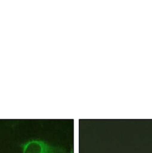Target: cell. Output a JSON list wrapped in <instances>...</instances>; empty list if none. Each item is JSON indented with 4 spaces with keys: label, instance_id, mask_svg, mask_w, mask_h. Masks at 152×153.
<instances>
[{
    "label": "cell",
    "instance_id": "6da1fadb",
    "mask_svg": "<svg viewBox=\"0 0 152 153\" xmlns=\"http://www.w3.org/2000/svg\"><path fill=\"white\" fill-rule=\"evenodd\" d=\"M22 153H65L63 149L41 139H31L21 145Z\"/></svg>",
    "mask_w": 152,
    "mask_h": 153
}]
</instances>
